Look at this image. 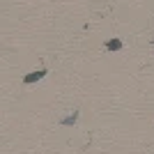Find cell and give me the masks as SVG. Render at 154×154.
I'll return each instance as SVG.
<instances>
[{
    "mask_svg": "<svg viewBox=\"0 0 154 154\" xmlns=\"http://www.w3.org/2000/svg\"><path fill=\"white\" fill-rule=\"evenodd\" d=\"M46 76V69H39V71H32V74H28L26 78H23V83L26 85H32V83H37V81H42V78Z\"/></svg>",
    "mask_w": 154,
    "mask_h": 154,
    "instance_id": "6da1fadb",
    "label": "cell"
},
{
    "mask_svg": "<svg viewBox=\"0 0 154 154\" xmlns=\"http://www.w3.org/2000/svg\"><path fill=\"white\" fill-rule=\"evenodd\" d=\"M78 115H81V113H78V110H74V113H71L69 117H64V120H60V124H64V127H71V124H76Z\"/></svg>",
    "mask_w": 154,
    "mask_h": 154,
    "instance_id": "7a4b0ae2",
    "label": "cell"
},
{
    "mask_svg": "<svg viewBox=\"0 0 154 154\" xmlns=\"http://www.w3.org/2000/svg\"><path fill=\"white\" fill-rule=\"evenodd\" d=\"M106 48H108V51H120V48H122V39H108V42H106Z\"/></svg>",
    "mask_w": 154,
    "mask_h": 154,
    "instance_id": "3957f363",
    "label": "cell"
}]
</instances>
